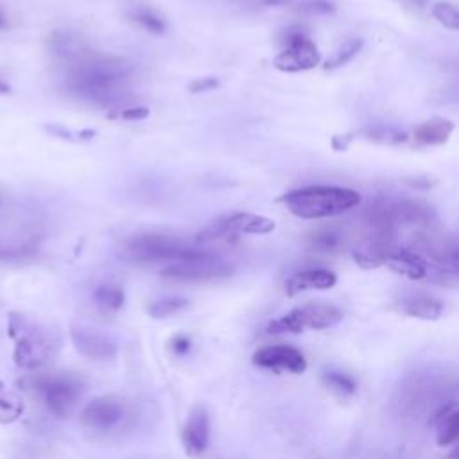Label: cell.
I'll list each match as a JSON object with an SVG mask.
<instances>
[{"instance_id": "4", "label": "cell", "mask_w": 459, "mask_h": 459, "mask_svg": "<svg viewBox=\"0 0 459 459\" xmlns=\"http://www.w3.org/2000/svg\"><path fill=\"white\" fill-rule=\"evenodd\" d=\"M199 249L186 240L158 231H143L131 235L122 247L124 256L129 262L142 265H172L194 256Z\"/></svg>"}, {"instance_id": "29", "label": "cell", "mask_w": 459, "mask_h": 459, "mask_svg": "<svg viewBox=\"0 0 459 459\" xmlns=\"http://www.w3.org/2000/svg\"><path fill=\"white\" fill-rule=\"evenodd\" d=\"M111 117H118L124 120H143L149 117V108L145 106H126L120 108V111L111 113Z\"/></svg>"}, {"instance_id": "32", "label": "cell", "mask_w": 459, "mask_h": 459, "mask_svg": "<svg viewBox=\"0 0 459 459\" xmlns=\"http://www.w3.org/2000/svg\"><path fill=\"white\" fill-rule=\"evenodd\" d=\"M172 342H174L172 348H174L178 353H185V351L188 350V339H185V337H178V339H174Z\"/></svg>"}, {"instance_id": "14", "label": "cell", "mask_w": 459, "mask_h": 459, "mask_svg": "<svg viewBox=\"0 0 459 459\" xmlns=\"http://www.w3.org/2000/svg\"><path fill=\"white\" fill-rule=\"evenodd\" d=\"M389 269H393L394 273L411 278V280H425L430 276V267L427 265V262L416 255L414 251H411L409 247H394L384 262Z\"/></svg>"}, {"instance_id": "13", "label": "cell", "mask_w": 459, "mask_h": 459, "mask_svg": "<svg viewBox=\"0 0 459 459\" xmlns=\"http://www.w3.org/2000/svg\"><path fill=\"white\" fill-rule=\"evenodd\" d=\"M70 339L74 342V348L90 360H109L117 355V344L106 333L72 326Z\"/></svg>"}, {"instance_id": "31", "label": "cell", "mask_w": 459, "mask_h": 459, "mask_svg": "<svg viewBox=\"0 0 459 459\" xmlns=\"http://www.w3.org/2000/svg\"><path fill=\"white\" fill-rule=\"evenodd\" d=\"M217 86H219L217 77H203V79L192 81L190 86H188V90H190L192 93H204V91H210V90H213V88H217Z\"/></svg>"}, {"instance_id": "22", "label": "cell", "mask_w": 459, "mask_h": 459, "mask_svg": "<svg viewBox=\"0 0 459 459\" xmlns=\"http://www.w3.org/2000/svg\"><path fill=\"white\" fill-rule=\"evenodd\" d=\"M93 299L104 312H117L124 305V290L115 283H102L93 290Z\"/></svg>"}, {"instance_id": "3", "label": "cell", "mask_w": 459, "mask_h": 459, "mask_svg": "<svg viewBox=\"0 0 459 459\" xmlns=\"http://www.w3.org/2000/svg\"><path fill=\"white\" fill-rule=\"evenodd\" d=\"M9 335L14 341L13 359L22 369H36L50 362L59 351L61 339L20 314L9 316Z\"/></svg>"}, {"instance_id": "17", "label": "cell", "mask_w": 459, "mask_h": 459, "mask_svg": "<svg viewBox=\"0 0 459 459\" xmlns=\"http://www.w3.org/2000/svg\"><path fill=\"white\" fill-rule=\"evenodd\" d=\"M400 310L411 317H418V319H427V321H434L439 319L445 312V305L429 294H407L400 299Z\"/></svg>"}, {"instance_id": "11", "label": "cell", "mask_w": 459, "mask_h": 459, "mask_svg": "<svg viewBox=\"0 0 459 459\" xmlns=\"http://www.w3.org/2000/svg\"><path fill=\"white\" fill-rule=\"evenodd\" d=\"M251 362L262 369H269L274 373H292L299 375L307 369V359L305 355L289 344H271L258 348Z\"/></svg>"}, {"instance_id": "1", "label": "cell", "mask_w": 459, "mask_h": 459, "mask_svg": "<svg viewBox=\"0 0 459 459\" xmlns=\"http://www.w3.org/2000/svg\"><path fill=\"white\" fill-rule=\"evenodd\" d=\"M133 65L127 59L99 56L88 50L68 63L66 88L86 100L115 108L126 100Z\"/></svg>"}, {"instance_id": "21", "label": "cell", "mask_w": 459, "mask_h": 459, "mask_svg": "<svg viewBox=\"0 0 459 459\" xmlns=\"http://www.w3.org/2000/svg\"><path fill=\"white\" fill-rule=\"evenodd\" d=\"M459 437V412L455 405L445 407L436 421V441L439 446H450Z\"/></svg>"}, {"instance_id": "16", "label": "cell", "mask_w": 459, "mask_h": 459, "mask_svg": "<svg viewBox=\"0 0 459 459\" xmlns=\"http://www.w3.org/2000/svg\"><path fill=\"white\" fill-rule=\"evenodd\" d=\"M335 283H337V276L333 271L316 267V269H305L292 274L285 283V290L287 294L294 296L305 290H326V289H332Z\"/></svg>"}, {"instance_id": "8", "label": "cell", "mask_w": 459, "mask_h": 459, "mask_svg": "<svg viewBox=\"0 0 459 459\" xmlns=\"http://www.w3.org/2000/svg\"><path fill=\"white\" fill-rule=\"evenodd\" d=\"M276 228L274 221L251 212H235L226 217L217 219L210 226H206L199 235L197 242H212V240H231L237 235H265Z\"/></svg>"}, {"instance_id": "12", "label": "cell", "mask_w": 459, "mask_h": 459, "mask_svg": "<svg viewBox=\"0 0 459 459\" xmlns=\"http://www.w3.org/2000/svg\"><path fill=\"white\" fill-rule=\"evenodd\" d=\"M181 443L190 457H201L210 443V416L203 405H195L183 425Z\"/></svg>"}, {"instance_id": "20", "label": "cell", "mask_w": 459, "mask_h": 459, "mask_svg": "<svg viewBox=\"0 0 459 459\" xmlns=\"http://www.w3.org/2000/svg\"><path fill=\"white\" fill-rule=\"evenodd\" d=\"M50 50L66 65L81 57L84 52H88L82 39L70 32H54L50 36Z\"/></svg>"}, {"instance_id": "5", "label": "cell", "mask_w": 459, "mask_h": 459, "mask_svg": "<svg viewBox=\"0 0 459 459\" xmlns=\"http://www.w3.org/2000/svg\"><path fill=\"white\" fill-rule=\"evenodd\" d=\"M34 389L50 414L56 418H68L82 396L84 382L75 373L61 371L34 378Z\"/></svg>"}, {"instance_id": "24", "label": "cell", "mask_w": 459, "mask_h": 459, "mask_svg": "<svg viewBox=\"0 0 459 459\" xmlns=\"http://www.w3.org/2000/svg\"><path fill=\"white\" fill-rule=\"evenodd\" d=\"M186 307H188V299L179 298V296H169V298H161V299L152 301L147 307V312L154 319H165V317L176 316L178 312L185 310Z\"/></svg>"}, {"instance_id": "23", "label": "cell", "mask_w": 459, "mask_h": 459, "mask_svg": "<svg viewBox=\"0 0 459 459\" xmlns=\"http://www.w3.org/2000/svg\"><path fill=\"white\" fill-rule=\"evenodd\" d=\"M129 18L142 29H145L151 34H163L165 32V20L151 7L140 5L131 9Z\"/></svg>"}, {"instance_id": "2", "label": "cell", "mask_w": 459, "mask_h": 459, "mask_svg": "<svg viewBox=\"0 0 459 459\" xmlns=\"http://www.w3.org/2000/svg\"><path fill=\"white\" fill-rule=\"evenodd\" d=\"M290 213L301 219H323L344 213L360 203L359 192L333 185H310L280 197Z\"/></svg>"}, {"instance_id": "33", "label": "cell", "mask_w": 459, "mask_h": 459, "mask_svg": "<svg viewBox=\"0 0 459 459\" xmlns=\"http://www.w3.org/2000/svg\"><path fill=\"white\" fill-rule=\"evenodd\" d=\"M7 91H9V86L4 81H0V93H7Z\"/></svg>"}, {"instance_id": "9", "label": "cell", "mask_w": 459, "mask_h": 459, "mask_svg": "<svg viewBox=\"0 0 459 459\" xmlns=\"http://www.w3.org/2000/svg\"><path fill=\"white\" fill-rule=\"evenodd\" d=\"M319 61L321 56L316 43L307 36L305 30L292 27L285 32L283 48L274 56L273 65L281 72L296 74L312 70L319 65Z\"/></svg>"}, {"instance_id": "28", "label": "cell", "mask_w": 459, "mask_h": 459, "mask_svg": "<svg viewBox=\"0 0 459 459\" xmlns=\"http://www.w3.org/2000/svg\"><path fill=\"white\" fill-rule=\"evenodd\" d=\"M360 47H362V39H357V38L348 39V41H346L344 45H341V47L335 50V54L326 61L325 68H326V70H333V68H339V66L350 63V61L359 54Z\"/></svg>"}, {"instance_id": "15", "label": "cell", "mask_w": 459, "mask_h": 459, "mask_svg": "<svg viewBox=\"0 0 459 459\" xmlns=\"http://www.w3.org/2000/svg\"><path fill=\"white\" fill-rule=\"evenodd\" d=\"M432 398H434L432 380L429 384L427 377H411L400 387V398L396 403L403 411H411V412L416 407V414H420L423 409L429 407V403H432Z\"/></svg>"}, {"instance_id": "25", "label": "cell", "mask_w": 459, "mask_h": 459, "mask_svg": "<svg viewBox=\"0 0 459 459\" xmlns=\"http://www.w3.org/2000/svg\"><path fill=\"white\" fill-rule=\"evenodd\" d=\"M323 382L326 384L328 389L335 391L341 396H350V394H353L357 391L355 380L350 375L341 373V371H326V373H323Z\"/></svg>"}, {"instance_id": "34", "label": "cell", "mask_w": 459, "mask_h": 459, "mask_svg": "<svg viewBox=\"0 0 459 459\" xmlns=\"http://www.w3.org/2000/svg\"><path fill=\"white\" fill-rule=\"evenodd\" d=\"M2 25H4V20H2V16H0V29H2Z\"/></svg>"}, {"instance_id": "6", "label": "cell", "mask_w": 459, "mask_h": 459, "mask_svg": "<svg viewBox=\"0 0 459 459\" xmlns=\"http://www.w3.org/2000/svg\"><path fill=\"white\" fill-rule=\"evenodd\" d=\"M342 312L330 303L312 301L292 308L267 326V333H301L305 330H325L335 326Z\"/></svg>"}, {"instance_id": "7", "label": "cell", "mask_w": 459, "mask_h": 459, "mask_svg": "<svg viewBox=\"0 0 459 459\" xmlns=\"http://www.w3.org/2000/svg\"><path fill=\"white\" fill-rule=\"evenodd\" d=\"M233 273L231 264L215 253L199 249L194 256L178 264L167 265L160 271L163 278L176 281H213L228 278Z\"/></svg>"}, {"instance_id": "26", "label": "cell", "mask_w": 459, "mask_h": 459, "mask_svg": "<svg viewBox=\"0 0 459 459\" xmlns=\"http://www.w3.org/2000/svg\"><path fill=\"white\" fill-rule=\"evenodd\" d=\"M23 412V402L13 393L0 394V423H14Z\"/></svg>"}, {"instance_id": "10", "label": "cell", "mask_w": 459, "mask_h": 459, "mask_svg": "<svg viewBox=\"0 0 459 459\" xmlns=\"http://www.w3.org/2000/svg\"><path fill=\"white\" fill-rule=\"evenodd\" d=\"M127 416V402L120 394H100L91 398L81 411V423L95 432L117 429Z\"/></svg>"}, {"instance_id": "30", "label": "cell", "mask_w": 459, "mask_h": 459, "mask_svg": "<svg viewBox=\"0 0 459 459\" xmlns=\"http://www.w3.org/2000/svg\"><path fill=\"white\" fill-rule=\"evenodd\" d=\"M34 247L30 244L27 246H20V247H5L0 246V260H14V258H22L25 255H29Z\"/></svg>"}, {"instance_id": "27", "label": "cell", "mask_w": 459, "mask_h": 459, "mask_svg": "<svg viewBox=\"0 0 459 459\" xmlns=\"http://www.w3.org/2000/svg\"><path fill=\"white\" fill-rule=\"evenodd\" d=\"M432 16L448 30H457L459 29V13L455 4L452 2H436L430 9Z\"/></svg>"}, {"instance_id": "19", "label": "cell", "mask_w": 459, "mask_h": 459, "mask_svg": "<svg viewBox=\"0 0 459 459\" xmlns=\"http://www.w3.org/2000/svg\"><path fill=\"white\" fill-rule=\"evenodd\" d=\"M307 244L316 253H341L346 246V235L339 226H325L310 231Z\"/></svg>"}, {"instance_id": "18", "label": "cell", "mask_w": 459, "mask_h": 459, "mask_svg": "<svg viewBox=\"0 0 459 459\" xmlns=\"http://www.w3.org/2000/svg\"><path fill=\"white\" fill-rule=\"evenodd\" d=\"M452 131H454V124L450 120L434 117L416 126V129L412 131V136L420 145L434 147V145H443L452 134Z\"/></svg>"}]
</instances>
